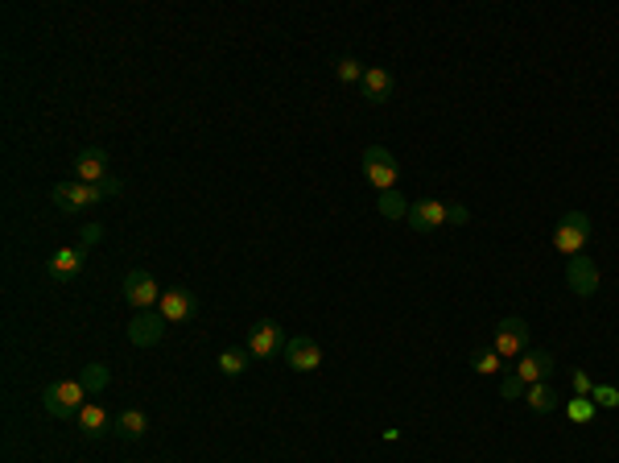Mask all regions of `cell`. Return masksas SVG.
Returning a JSON list of instances; mask_svg holds the SVG:
<instances>
[{
    "label": "cell",
    "mask_w": 619,
    "mask_h": 463,
    "mask_svg": "<svg viewBox=\"0 0 619 463\" xmlns=\"http://www.w3.org/2000/svg\"><path fill=\"white\" fill-rule=\"evenodd\" d=\"M590 397H595V405H607V410H615V405H619V389H615V384H595V394H590Z\"/></svg>",
    "instance_id": "obj_27"
},
{
    "label": "cell",
    "mask_w": 619,
    "mask_h": 463,
    "mask_svg": "<svg viewBox=\"0 0 619 463\" xmlns=\"http://www.w3.org/2000/svg\"><path fill=\"white\" fill-rule=\"evenodd\" d=\"M524 402H529L532 414H553V410H558V389H553L550 381H537V384H529Z\"/></svg>",
    "instance_id": "obj_19"
},
{
    "label": "cell",
    "mask_w": 619,
    "mask_h": 463,
    "mask_svg": "<svg viewBox=\"0 0 619 463\" xmlns=\"http://www.w3.org/2000/svg\"><path fill=\"white\" fill-rule=\"evenodd\" d=\"M376 208L384 219H409V208H413V203H409L401 190H384V195L376 199Z\"/></svg>",
    "instance_id": "obj_22"
},
{
    "label": "cell",
    "mask_w": 619,
    "mask_h": 463,
    "mask_svg": "<svg viewBox=\"0 0 619 463\" xmlns=\"http://www.w3.org/2000/svg\"><path fill=\"white\" fill-rule=\"evenodd\" d=\"M99 240H104V224H83V227H79V245H83V248L99 245Z\"/></svg>",
    "instance_id": "obj_28"
},
{
    "label": "cell",
    "mask_w": 619,
    "mask_h": 463,
    "mask_svg": "<svg viewBox=\"0 0 619 463\" xmlns=\"http://www.w3.org/2000/svg\"><path fill=\"white\" fill-rule=\"evenodd\" d=\"M570 381H574V397H590V394H595V381H590V376L582 373V368H574Z\"/></svg>",
    "instance_id": "obj_29"
},
{
    "label": "cell",
    "mask_w": 619,
    "mask_h": 463,
    "mask_svg": "<svg viewBox=\"0 0 619 463\" xmlns=\"http://www.w3.org/2000/svg\"><path fill=\"white\" fill-rule=\"evenodd\" d=\"M125 302L133 310H157L162 294H157V282L149 269H128L125 273Z\"/></svg>",
    "instance_id": "obj_6"
},
{
    "label": "cell",
    "mask_w": 619,
    "mask_h": 463,
    "mask_svg": "<svg viewBox=\"0 0 619 463\" xmlns=\"http://www.w3.org/2000/svg\"><path fill=\"white\" fill-rule=\"evenodd\" d=\"M75 174H79V182H91V187H99V182L107 178V149H99V145L79 149Z\"/></svg>",
    "instance_id": "obj_12"
},
{
    "label": "cell",
    "mask_w": 619,
    "mask_h": 463,
    "mask_svg": "<svg viewBox=\"0 0 619 463\" xmlns=\"http://www.w3.org/2000/svg\"><path fill=\"white\" fill-rule=\"evenodd\" d=\"M566 418H570V422H595V402H590V397H570V402H566Z\"/></svg>",
    "instance_id": "obj_25"
},
{
    "label": "cell",
    "mask_w": 619,
    "mask_h": 463,
    "mask_svg": "<svg viewBox=\"0 0 619 463\" xmlns=\"http://www.w3.org/2000/svg\"><path fill=\"white\" fill-rule=\"evenodd\" d=\"M359 88H364V99H368V104H388V99H393V91H397V79H393L384 67H368Z\"/></svg>",
    "instance_id": "obj_16"
},
{
    "label": "cell",
    "mask_w": 619,
    "mask_h": 463,
    "mask_svg": "<svg viewBox=\"0 0 619 463\" xmlns=\"http://www.w3.org/2000/svg\"><path fill=\"white\" fill-rule=\"evenodd\" d=\"M165 327L170 323L162 319V310H136L133 323H128V339H133L136 347H153V344H162Z\"/></svg>",
    "instance_id": "obj_10"
},
{
    "label": "cell",
    "mask_w": 619,
    "mask_h": 463,
    "mask_svg": "<svg viewBox=\"0 0 619 463\" xmlns=\"http://www.w3.org/2000/svg\"><path fill=\"white\" fill-rule=\"evenodd\" d=\"M524 394H529V384L521 381V373H516V368H508V373H504V381H500V397H504V402H521Z\"/></svg>",
    "instance_id": "obj_24"
},
{
    "label": "cell",
    "mask_w": 619,
    "mask_h": 463,
    "mask_svg": "<svg viewBox=\"0 0 619 463\" xmlns=\"http://www.w3.org/2000/svg\"><path fill=\"white\" fill-rule=\"evenodd\" d=\"M492 347L504 360H521V356L529 352V323H524V319H504V323L495 327Z\"/></svg>",
    "instance_id": "obj_7"
},
{
    "label": "cell",
    "mask_w": 619,
    "mask_h": 463,
    "mask_svg": "<svg viewBox=\"0 0 619 463\" xmlns=\"http://www.w3.org/2000/svg\"><path fill=\"white\" fill-rule=\"evenodd\" d=\"M157 310H162L165 323H186V319H194L199 302H194L190 290H165L162 302H157Z\"/></svg>",
    "instance_id": "obj_13"
},
{
    "label": "cell",
    "mask_w": 619,
    "mask_h": 463,
    "mask_svg": "<svg viewBox=\"0 0 619 463\" xmlns=\"http://www.w3.org/2000/svg\"><path fill=\"white\" fill-rule=\"evenodd\" d=\"M335 70H339L343 83H364V70H368V67H364L359 59H339V67H335Z\"/></svg>",
    "instance_id": "obj_26"
},
{
    "label": "cell",
    "mask_w": 619,
    "mask_h": 463,
    "mask_svg": "<svg viewBox=\"0 0 619 463\" xmlns=\"http://www.w3.org/2000/svg\"><path fill=\"white\" fill-rule=\"evenodd\" d=\"M467 219H471V211L467 208H450V224H467Z\"/></svg>",
    "instance_id": "obj_31"
},
{
    "label": "cell",
    "mask_w": 619,
    "mask_h": 463,
    "mask_svg": "<svg viewBox=\"0 0 619 463\" xmlns=\"http://www.w3.org/2000/svg\"><path fill=\"white\" fill-rule=\"evenodd\" d=\"M285 365H290L293 373H314V368L322 365V344L314 336H293L290 344H285Z\"/></svg>",
    "instance_id": "obj_9"
},
{
    "label": "cell",
    "mask_w": 619,
    "mask_h": 463,
    "mask_svg": "<svg viewBox=\"0 0 619 463\" xmlns=\"http://www.w3.org/2000/svg\"><path fill=\"white\" fill-rule=\"evenodd\" d=\"M145 431H149L145 410H120V414L112 418V434H116V439H125V443H136V439H145Z\"/></svg>",
    "instance_id": "obj_17"
},
{
    "label": "cell",
    "mask_w": 619,
    "mask_h": 463,
    "mask_svg": "<svg viewBox=\"0 0 619 463\" xmlns=\"http://www.w3.org/2000/svg\"><path fill=\"white\" fill-rule=\"evenodd\" d=\"M75 381L83 384V389H88V397H96V394H104V389H107L112 373H107V365H83V368H79Z\"/></svg>",
    "instance_id": "obj_21"
},
{
    "label": "cell",
    "mask_w": 619,
    "mask_h": 463,
    "mask_svg": "<svg viewBox=\"0 0 619 463\" xmlns=\"http://www.w3.org/2000/svg\"><path fill=\"white\" fill-rule=\"evenodd\" d=\"M83 256H88V248L83 245L59 248V253L50 256V277H54V282H75V277L83 273Z\"/></svg>",
    "instance_id": "obj_14"
},
{
    "label": "cell",
    "mask_w": 619,
    "mask_h": 463,
    "mask_svg": "<svg viewBox=\"0 0 619 463\" xmlns=\"http://www.w3.org/2000/svg\"><path fill=\"white\" fill-rule=\"evenodd\" d=\"M285 331H281L273 319H261V323L248 331V352L252 360H273V356H285Z\"/></svg>",
    "instance_id": "obj_5"
},
{
    "label": "cell",
    "mask_w": 619,
    "mask_h": 463,
    "mask_svg": "<svg viewBox=\"0 0 619 463\" xmlns=\"http://www.w3.org/2000/svg\"><path fill=\"white\" fill-rule=\"evenodd\" d=\"M248 360H252L248 347H227V352H219V373L227 376V381H236V376L248 373Z\"/></svg>",
    "instance_id": "obj_20"
},
{
    "label": "cell",
    "mask_w": 619,
    "mask_h": 463,
    "mask_svg": "<svg viewBox=\"0 0 619 463\" xmlns=\"http://www.w3.org/2000/svg\"><path fill=\"white\" fill-rule=\"evenodd\" d=\"M99 190H104V203H107V199H116V195H120V190H125V182H120V178H116V174H107V178H104V182H99Z\"/></svg>",
    "instance_id": "obj_30"
},
{
    "label": "cell",
    "mask_w": 619,
    "mask_h": 463,
    "mask_svg": "<svg viewBox=\"0 0 619 463\" xmlns=\"http://www.w3.org/2000/svg\"><path fill=\"white\" fill-rule=\"evenodd\" d=\"M566 286H570L578 298H595L599 294V265L582 253L570 256V265H566Z\"/></svg>",
    "instance_id": "obj_8"
},
{
    "label": "cell",
    "mask_w": 619,
    "mask_h": 463,
    "mask_svg": "<svg viewBox=\"0 0 619 463\" xmlns=\"http://www.w3.org/2000/svg\"><path fill=\"white\" fill-rule=\"evenodd\" d=\"M471 368H475L479 376H500V373H504V356L495 352V347H475Z\"/></svg>",
    "instance_id": "obj_23"
},
{
    "label": "cell",
    "mask_w": 619,
    "mask_h": 463,
    "mask_svg": "<svg viewBox=\"0 0 619 463\" xmlns=\"http://www.w3.org/2000/svg\"><path fill=\"white\" fill-rule=\"evenodd\" d=\"M516 373H521L524 384H537V381H550L553 376V356L541 352V347H529V352L521 356V365H513Z\"/></svg>",
    "instance_id": "obj_15"
},
{
    "label": "cell",
    "mask_w": 619,
    "mask_h": 463,
    "mask_svg": "<svg viewBox=\"0 0 619 463\" xmlns=\"http://www.w3.org/2000/svg\"><path fill=\"white\" fill-rule=\"evenodd\" d=\"M409 224H413V232H438L442 224H450V208L442 199H417L409 208Z\"/></svg>",
    "instance_id": "obj_11"
},
{
    "label": "cell",
    "mask_w": 619,
    "mask_h": 463,
    "mask_svg": "<svg viewBox=\"0 0 619 463\" xmlns=\"http://www.w3.org/2000/svg\"><path fill=\"white\" fill-rule=\"evenodd\" d=\"M79 426H83V434H88V439H104L107 431H112V418L104 414V405H83V410H79Z\"/></svg>",
    "instance_id": "obj_18"
},
{
    "label": "cell",
    "mask_w": 619,
    "mask_h": 463,
    "mask_svg": "<svg viewBox=\"0 0 619 463\" xmlns=\"http://www.w3.org/2000/svg\"><path fill=\"white\" fill-rule=\"evenodd\" d=\"M50 199H54V208H59L62 216H75V211H88V208H96V203H104V190L91 187V182H59Z\"/></svg>",
    "instance_id": "obj_4"
},
{
    "label": "cell",
    "mask_w": 619,
    "mask_h": 463,
    "mask_svg": "<svg viewBox=\"0 0 619 463\" xmlns=\"http://www.w3.org/2000/svg\"><path fill=\"white\" fill-rule=\"evenodd\" d=\"M42 402H46V414L54 418H79V410L88 405V389L79 381H59V384H46Z\"/></svg>",
    "instance_id": "obj_2"
},
{
    "label": "cell",
    "mask_w": 619,
    "mask_h": 463,
    "mask_svg": "<svg viewBox=\"0 0 619 463\" xmlns=\"http://www.w3.org/2000/svg\"><path fill=\"white\" fill-rule=\"evenodd\" d=\"M359 166H364V178H368L380 195H384V190H397V174H401V170H397V158H393L384 145L364 149V162H359Z\"/></svg>",
    "instance_id": "obj_3"
},
{
    "label": "cell",
    "mask_w": 619,
    "mask_h": 463,
    "mask_svg": "<svg viewBox=\"0 0 619 463\" xmlns=\"http://www.w3.org/2000/svg\"><path fill=\"white\" fill-rule=\"evenodd\" d=\"M587 240H590V216L587 211H566L561 224L553 227V248H558L561 256H578L582 248H587Z\"/></svg>",
    "instance_id": "obj_1"
}]
</instances>
